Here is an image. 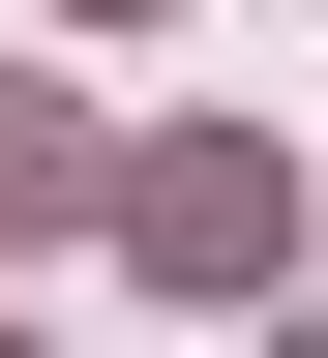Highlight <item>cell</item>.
<instances>
[{
    "label": "cell",
    "instance_id": "6da1fadb",
    "mask_svg": "<svg viewBox=\"0 0 328 358\" xmlns=\"http://www.w3.org/2000/svg\"><path fill=\"white\" fill-rule=\"evenodd\" d=\"M269 239H299V209H269L239 150H179V179H150V268H269Z\"/></svg>",
    "mask_w": 328,
    "mask_h": 358
},
{
    "label": "cell",
    "instance_id": "7a4b0ae2",
    "mask_svg": "<svg viewBox=\"0 0 328 358\" xmlns=\"http://www.w3.org/2000/svg\"><path fill=\"white\" fill-rule=\"evenodd\" d=\"M0 209H90V120H60L30 60H0Z\"/></svg>",
    "mask_w": 328,
    "mask_h": 358
}]
</instances>
